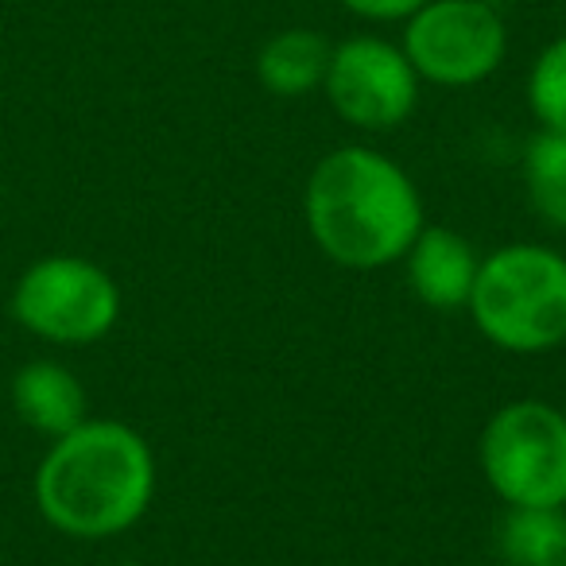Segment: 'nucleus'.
<instances>
[{"label":"nucleus","mask_w":566,"mask_h":566,"mask_svg":"<svg viewBox=\"0 0 566 566\" xmlns=\"http://www.w3.org/2000/svg\"><path fill=\"white\" fill-rule=\"evenodd\" d=\"M527 202L547 226L566 229V133L539 128L524 148Z\"/></svg>","instance_id":"nucleus-12"},{"label":"nucleus","mask_w":566,"mask_h":566,"mask_svg":"<svg viewBox=\"0 0 566 566\" xmlns=\"http://www.w3.org/2000/svg\"><path fill=\"white\" fill-rule=\"evenodd\" d=\"M12 411L24 427L63 439L90 419V396L78 373L59 361H28L12 377Z\"/></svg>","instance_id":"nucleus-9"},{"label":"nucleus","mask_w":566,"mask_h":566,"mask_svg":"<svg viewBox=\"0 0 566 566\" xmlns=\"http://www.w3.org/2000/svg\"><path fill=\"white\" fill-rule=\"evenodd\" d=\"M117 566H136V563H117Z\"/></svg>","instance_id":"nucleus-15"},{"label":"nucleus","mask_w":566,"mask_h":566,"mask_svg":"<svg viewBox=\"0 0 566 566\" xmlns=\"http://www.w3.org/2000/svg\"><path fill=\"white\" fill-rule=\"evenodd\" d=\"M334 48L318 32L307 28H287V32L272 35L256 55V74L264 90L275 97H303L318 90L331 71Z\"/></svg>","instance_id":"nucleus-10"},{"label":"nucleus","mask_w":566,"mask_h":566,"mask_svg":"<svg viewBox=\"0 0 566 566\" xmlns=\"http://www.w3.org/2000/svg\"><path fill=\"white\" fill-rule=\"evenodd\" d=\"M527 105L543 128L566 133V35L535 59L527 78Z\"/></svg>","instance_id":"nucleus-13"},{"label":"nucleus","mask_w":566,"mask_h":566,"mask_svg":"<svg viewBox=\"0 0 566 566\" xmlns=\"http://www.w3.org/2000/svg\"><path fill=\"white\" fill-rule=\"evenodd\" d=\"M156 496L148 439L117 419H86L51 439L35 470V509L71 539H109L140 524Z\"/></svg>","instance_id":"nucleus-1"},{"label":"nucleus","mask_w":566,"mask_h":566,"mask_svg":"<svg viewBox=\"0 0 566 566\" xmlns=\"http://www.w3.org/2000/svg\"><path fill=\"white\" fill-rule=\"evenodd\" d=\"M478 331L509 354H547L566 342V256L547 244H504L478 264L470 292Z\"/></svg>","instance_id":"nucleus-3"},{"label":"nucleus","mask_w":566,"mask_h":566,"mask_svg":"<svg viewBox=\"0 0 566 566\" xmlns=\"http://www.w3.org/2000/svg\"><path fill=\"white\" fill-rule=\"evenodd\" d=\"M408 283L411 292L439 311H458L470 303L473 280H478L481 256L462 233L447 226H423L411 241L408 256Z\"/></svg>","instance_id":"nucleus-8"},{"label":"nucleus","mask_w":566,"mask_h":566,"mask_svg":"<svg viewBox=\"0 0 566 566\" xmlns=\"http://www.w3.org/2000/svg\"><path fill=\"white\" fill-rule=\"evenodd\" d=\"M509 32L485 0H427L411 12L403 55L434 86H473L501 66Z\"/></svg>","instance_id":"nucleus-6"},{"label":"nucleus","mask_w":566,"mask_h":566,"mask_svg":"<svg viewBox=\"0 0 566 566\" xmlns=\"http://www.w3.org/2000/svg\"><path fill=\"white\" fill-rule=\"evenodd\" d=\"M496 551L509 566H566V509H509Z\"/></svg>","instance_id":"nucleus-11"},{"label":"nucleus","mask_w":566,"mask_h":566,"mask_svg":"<svg viewBox=\"0 0 566 566\" xmlns=\"http://www.w3.org/2000/svg\"><path fill=\"white\" fill-rule=\"evenodd\" d=\"M323 86L338 117L369 133L403 125L419 102V74L408 55L369 35L334 48Z\"/></svg>","instance_id":"nucleus-7"},{"label":"nucleus","mask_w":566,"mask_h":566,"mask_svg":"<svg viewBox=\"0 0 566 566\" xmlns=\"http://www.w3.org/2000/svg\"><path fill=\"white\" fill-rule=\"evenodd\" d=\"M311 241L342 268L377 272L408 256L423 229L416 182L373 148H338L318 159L303 195Z\"/></svg>","instance_id":"nucleus-2"},{"label":"nucleus","mask_w":566,"mask_h":566,"mask_svg":"<svg viewBox=\"0 0 566 566\" xmlns=\"http://www.w3.org/2000/svg\"><path fill=\"white\" fill-rule=\"evenodd\" d=\"M9 311L40 342L94 346L117 326L120 287L94 260L55 252V256H40L20 272Z\"/></svg>","instance_id":"nucleus-5"},{"label":"nucleus","mask_w":566,"mask_h":566,"mask_svg":"<svg viewBox=\"0 0 566 566\" xmlns=\"http://www.w3.org/2000/svg\"><path fill=\"white\" fill-rule=\"evenodd\" d=\"M563 509H566V504H563Z\"/></svg>","instance_id":"nucleus-16"},{"label":"nucleus","mask_w":566,"mask_h":566,"mask_svg":"<svg viewBox=\"0 0 566 566\" xmlns=\"http://www.w3.org/2000/svg\"><path fill=\"white\" fill-rule=\"evenodd\" d=\"M349 12L357 17H369V20H400L411 17L416 9H423L427 0H342Z\"/></svg>","instance_id":"nucleus-14"},{"label":"nucleus","mask_w":566,"mask_h":566,"mask_svg":"<svg viewBox=\"0 0 566 566\" xmlns=\"http://www.w3.org/2000/svg\"><path fill=\"white\" fill-rule=\"evenodd\" d=\"M481 473L509 509L566 504V416L543 400L493 411L481 431Z\"/></svg>","instance_id":"nucleus-4"}]
</instances>
